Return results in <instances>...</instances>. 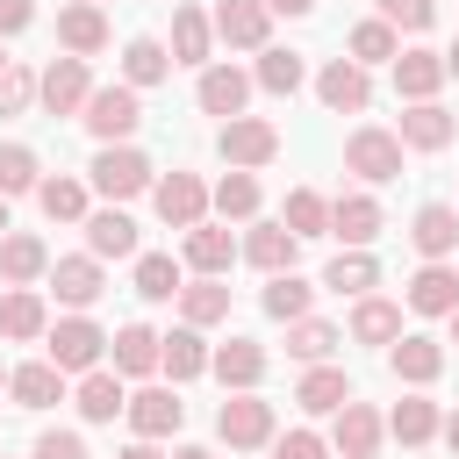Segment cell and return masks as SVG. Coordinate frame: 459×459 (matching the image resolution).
<instances>
[{
    "instance_id": "1",
    "label": "cell",
    "mask_w": 459,
    "mask_h": 459,
    "mask_svg": "<svg viewBox=\"0 0 459 459\" xmlns=\"http://www.w3.org/2000/svg\"><path fill=\"white\" fill-rule=\"evenodd\" d=\"M43 359L72 380V373H93L100 359H108V330L86 316V308H72V316H57L50 330H43Z\"/></svg>"
},
{
    "instance_id": "2",
    "label": "cell",
    "mask_w": 459,
    "mask_h": 459,
    "mask_svg": "<svg viewBox=\"0 0 459 459\" xmlns=\"http://www.w3.org/2000/svg\"><path fill=\"white\" fill-rule=\"evenodd\" d=\"M151 179H158V165H151L136 143H100L93 165H86V186H93L100 201H136V194H151Z\"/></svg>"
},
{
    "instance_id": "3",
    "label": "cell",
    "mask_w": 459,
    "mask_h": 459,
    "mask_svg": "<svg viewBox=\"0 0 459 459\" xmlns=\"http://www.w3.org/2000/svg\"><path fill=\"white\" fill-rule=\"evenodd\" d=\"M273 430H280V416H273V402H265L258 387L222 394V409H215V437H222L230 452H265V445H273Z\"/></svg>"
},
{
    "instance_id": "4",
    "label": "cell",
    "mask_w": 459,
    "mask_h": 459,
    "mask_svg": "<svg viewBox=\"0 0 459 459\" xmlns=\"http://www.w3.org/2000/svg\"><path fill=\"white\" fill-rule=\"evenodd\" d=\"M79 122H86V136L93 143H129L136 136V122H143V93L136 86H93L86 93V108H79Z\"/></svg>"
},
{
    "instance_id": "5",
    "label": "cell",
    "mask_w": 459,
    "mask_h": 459,
    "mask_svg": "<svg viewBox=\"0 0 459 459\" xmlns=\"http://www.w3.org/2000/svg\"><path fill=\"white\" fill-rule=\"evenodd\" d=\"M344 172H359L366 186L402 179V136H394V129H380V122H359V129L344 136Z\"/></svg>"
},
{
    "instance_id": "6",
    "label": "cell",
    "mask_w": 459,
    "mask_h": 459,
    "mask_svg": "<svg viewBox=\"0 0 459 459\" xmlns=\"http://www.w3.org/2000/svg\"><path fill=\"white\" fill-rule=\"evenodd\" d=\"M215 151H222V165L258 172V165H273V158H280V129H273L265 115H230V122L215 129Z\"/></svg>"
},
{
    "instance_id": "7",
    "label": "cell",
    "mask_w": 459,
    "mask_h": 459,
    "mask_svg": "<svg viewBox=\"0 0 459 459\" xmlns=\"http://www.w3.org/2000/svg\"><path fill=\"white\" fill-rule=\"evenodd\" d=\"M86 93H93V72H86V57H50L43 72H36V100H43V115H79L86 108Z\"/></svg>"
},
{
    "instance_id": "8",
    "label": "cell",
    "mask_w": 459,
    "mask_h": 459,
    "mask_svg": "<svg viewBox=\"0 0 459 459\" xmlns=\"http://www.w3.org/2000/svg\"><path fill=\"white\" fill-rule=\"evenodd\" d=\"M151 208H158L165 230L208 222V186H201V172H165V179H151Z\"/></svg>"
},
{
    "instance_id": "9",
    "label": "cell",
    "mask_w": 459,
    "mask_h": 459,
    "mask_svg": "<svg viewBox=\"0 0 459 459\" xmlns=\"http://www.w3.org/2000/svg\"><path fill=\"white\" fill-rule=\"evenodd\" d=\"M380 437H387V416H380L373 402H359V394L330 416V452H337V459H373Z\"/></svg>"
},
{
    "instance_id": "10",
    "label": "cell",
    "mask_w": 459,
    "mask_h": 459,
    "mask_svg": "<svg viewBox=\"0 0 459 459\" xmlns=\"http://www.w3.org/2000/svg\"><path fill=\"white\" fill-rule=\"evenodd\" d=\"M316 100H323L330 115H366V108H373V72L351 65V57H330V65L316 72Z\"/></svg>"
},
{
    "instance_id": "11",
    "label": "cell",
    "mask_w": 459,
    "mask_h": 459,
    "mask_svg": "<svg viewBox=\"0 0 459 459\" xmlns=\"http://www.w3.org/2000/svg\"><path fill=\"white\" fill-rule=\"evenodd\" d=\"M50 294L65 301V308H93L100 294H108V265L93 258V251H72V258H50Z\"/></svg>"
},
{
    "instance_id": "12",
    "label": "cell",
    "mask_w": 459,
    "mask_h": 459,
    "mask_svg": "<svg viewBox=\"0 0 459 459\" xmlns=\"http://www.w3.org/2000/svg\"><path fill=\"white\" fill-rule=\"evenodd\" d=\"M265 344L258 337H230V344H208V373L222 380V394H244V387H258L265 380Z\"/></svg>"
},
{
    "instance_id": "13",
    "label": "cell",
    "mask_w": 459,
    "mask_h": 459,
    "mask_svg": "<svg viewBox=\"0 0 459 459\" xmlns=\"http://www.w3.org/2000/svg\"><path fill=\"white\" fill-rule=\"evenodd\" d=\"M122 416H129V430L136 437H172L179 423H186V402H179V387H136L129 402H122Z\"/></svg>"
},
{
    "instance_id": "14",
    "label": "cell",
    "mask_w": 459,
    "mask_h": 459,
    "mask_svg": "<svg viewBox=\"0 0 459 459\" xmlns=\"http://www.w3.org/2000/svg\"><path fill=\"white\" fill-rule=\"evenodd\" d=\"M402 308H416V316H452V308H459V265L423 258V265L409 273V287H402Z\"/></svg>"
},
{
    "instance_id": "15",
    "label": "cell",
    "mask_w": 459,
    "mask_h": 459,
    "mask_svg": "<svg viewBox=\"0 0 459 459\" xmlns=\"http://www.w3.org/2000/svg\"><path fill=\"white\" fill-rule=\"evenodd\" d=\"M215 36L230 43V50H265L273 43V7L265 0H215Z\"/></svg>"
},
{
    "instance_id": "16",
    "label": "cell",
    "mask_w": 459,
    "mask_h": 459,
    "mask_svg": "<svg viewBox=\"0 0 459 459\" xmlns=\"http://www.w3.org/2000/svg\"><path fill=\"white\" fill-rule=\"evenodd\" d=\"M380 222H387V215H380V201H373L366 186H351V194L330 201V237H337L344 251H366V244L380 237Z\"/></svg>"
},
{
    "instance_id": "17",
    "label": "cell",
    "mask_w": 459,
    "mask_h": 459,
    "mask_svg": "<svg viewBox=\"0 0 459 459\" xmlns=\"http://www.w3.org/2000/svg\"><path fill=\"white\" fill-rule=\"evenodd\" d=\"M237 258H251V265L273 280V273H294V258H301V237H294L287 222H258V215H251V230H244V244H237Z\"/></svg>"
},
{
    "instance_id": "18",
    "label": "cell",
    "mask_w": 459,
    "mask_h": 459,
    "mask_svg": "<svg viewBox=\"0 0 459 459\" xmlns=\"http://www.w3.org/2000/svg\"><path fill=\"white\" fill-rule=\"evenodd\" d=\"M387 373H394L402 387H430V380L445 373V344L423 337V330H402V337L387 344Z\"/></svg>"
},
{
    "instance_id": "19",
    "label": "cell",
    "mask_w": 459,
    "mask_h": 459,
    "mask_svg": "<svg viewBox=\"0 0 459 459\" xmlns=\"http://www.w3.org/2000/svg\"><path fill=\"white\" fill-rule=\"evenodd\" d=\"M165 50H172V65H194V72L215 65V22H208V7L179 0V7H172V43H165Z\"/></svg>"
},
{
    "instance_id": "20",
    "label": "cell",
    "mask_w": 459,
    "mask_h": 459,
    "mask_svg": "<svg viewBox=\"0 0 459 459\" xmlns=\"http://www.w3.org/2000/svg\"><path fill=\"white\" fill-rule=\"evenodd\" d=\"M43 330H50L43 287H7V294H0V337H7V344H43Z\"/></svg>"
},
{
    "instance_id": "21",
    "label": "cell",
    "mask_w": 459,
    "mask_h": 459,
    "mask_svg": "<svg viewBox=\"0 0 459 459\" xmlns=\"http://www.w3.org/2000/svg\"><path fill=\"white\" fill-rule=\"evenodd\" d=\"M194 100H201V115H244V100H251V72H237V65H201V79H194Z\"/></svg>"
},
{
    "instance_id": "22",
    "label": "cell",
    "mask_w": 459,
    "mask_h": 459,
    "mask_svg": "<svg viewBox=\"0 0 459 459\" xmlns=\"http://www.w3.org/2000/svg\"><path fill=\"white\" fill-rule=\"evenodd\" d=\"M394 136H402V151H445V143L459 136V115H452V108H437V100H409Z\"/></svg>"
},
{
    "instance_id": "23",
    "label": "cell",
    "mask_w": 459,
    "mask_h": 459,
    "mask_svg": "<svg viewBox=\"0 0 459 459\" xmlns=\"http://www.w3.org/2000/svg\"><path fill=\"white\" fill-rule=\"evenodd\" d=\"M86 251L108 265V258H136V222L122 215V201H108V208H86Z\"/></svg>"
},
{
    "instance_id": "24",
    "label": "cell",
    "mask_w": 459,
    "mask_h": 459,
    "mask_svg": "<svg viewBox=\"0 0 459 459\" xmlns=\"http://www.w3.org/2000/svg\"><path fill=\"white\" fill-rule=\"evenodd\" d=\"M179 258H186L201 280H222V273L237 265V237H230L222 222H194V230L179 237Z\"/></svg>"
},
{
    "instance_id": "25",
    "label": "cell",
    "mask_w": 459,
    "mask_h": 459,
    "mask_svg": "<svg viewBox=\"0 0 459 459\" xmlns=\"http://www.w3.org/2000/svg\"><path fill=\"white\" fill-rule=\"evenodd\" d=\"M158 373H165L172 387H186V380H201V373H208V337H201L194 323H179V330H165V337H158Z\"/></svg>"
},
{
    "instance_id": "26",
    "label": "cell",
    "mask_w": 459,
    "mask_h": 459,
    "mask_svg": "<svg viewBox=\"0 0 459 459\" xmlns=\"http://www.w3.org/2000/svg\"><path fill=\"white\" fill-rule=\"evenodd\" d=\"M50 273V244L36 230H7L0 237V287H36Z\"/></svg>"
},
{
    "instance_id": "27",
    "label": "cell",
    "mask_w": 459,
    "mask_h": 459,
    "mask_svg": "<svg viewBox=\"0 0 459 459\" xmlns=\"http://www.w3.org/2000/svg\"><path fill=\"white\" fill-rule=\"evenodd\" d=\"M409 244H416L423 258H452V251H459V208H452V201H423V208L409 215Z\"/></svg>"
},
{
    "instance_id": "28",
    "label": "cell",
    "mask_w": 459,
    "mask_h": 459,
    "mask_svg": "<svg viewBox=\"0 0 459 459\" xmlns=\"http://www.w3.org/2000/svg\"><path fill=\"white\" fill-rule=\"evenodd\" d=\"M344 330H351V344H380V351H387V344L402 337V301H387V294H359Z\"/></svg>"
},
{
    "instance_id": "29",
    "label": "cell",
    "mask_w": 459,
    "mask_h": 459,
    "mask_svg": "<svg viewBox=\"0 0 459 459\" xmlns=\"http://www.w3.org/2000/svg\"><path fill=\"white\" fill-rule=\"evenodd\" d=\"M108 366H115L122 380L158 373V330H151V323H122V330L108 337Z\"/></svg>"
},
{
    "instance_id": "30",
    "label": "cell",
    "mask_w": 459,
    "mask_h": 459,
    "mask_svg": "<svg viewBox=\"0 0 459 459\" xmlns=\"http://www.w3.org/2000/svg\"><path fill=\"white\" fill-rule=\"evenodd\" d=\"M72 402H79V416H86V423H115V416H122V402H129V387H122V373H115V366H93V373H79Z\"/></svg>"
},
{
    "instance_id": "31",
    "label": "cell",
    "mask_w": 459,
    "mask_h": 459,
    "mask_svg": "<svg viewBox=\"0 0 459 459\" xmlns=\"http://www.w3.org/2000/svg\"><path fill=\"white\" fill-rule=\"evenodd\" d=\"M57 43H65L72 57H93V50H108V14H100L93 0H72V7H57Z\"/></svg>"
},
{
    "instance_id": "32",
    "label": "cell",
    "mask_w": 459,
    "mask_h": 459,
    "mask_svg": "<svg viewBox=\"0 0 459 459\" xmlns=\"http://www.w3.org/2000/svg\"><path fill=\"white\" fill-rule=\"evenodd\" d=\"M172 301H179V323H194V330L230 323V287H222V280H201V273H194V280H179Z\"/></svg>"
},
{
    "instance_id": "33",
    "label": "cell",
    "mask_w": 459,
    "mask_h": 459,
    "mask_svg": "<svg viewBox=\"0 0 459 459\" xmlns=\"http://www.w3.org/2000/svg\"><path fill=\"white\" fill-rule=\"evenodd\" d=\"M7 394H14V409H50V402H65V373L50 359L7 366Z\"/></svg>"
},
{
    "instance_id": "34",
    "label": "cell",
    "mask_w": 459,
    "mask_h": 459,
    "mask_svg": "<svg viewBox=\"0 0 459 459\" xmlns=\"http://www.w3.org/2000/svg\"><path fill=\"white\" fill-rule=\"evenodd\" d=\"M294 402H301V416H337L344 402H351V380H344V366H308L301 373V387H294Z\"/></svg>"
},
{
    "instance_id": "35",
    "label": "cell",
    "mask_w": 459,
    "mask_h": 459,
    "mask_svg": "<svg viewBox=\"0 0 459 459\" xmlns=\"http://www.w3.org/2000/svg\"><path fill=\"white\" fill-rule=\"evenodd\" d=\"M437 423H445V416H437V402H430L423 387H416V394H402V402L387 409V437H394V445H409V452H416V445H430V437H437Z\"/></svg>"
},
{
    "instance_id": "36",
    "label": "cell",
    "mask_w": 459,
    "mask_h": 459,
    "mask_svg": "<svg viewBox=\"0 0 459 459\" xmlns=\"http://www.w3.org/2000/svg\"><path fill=\"white\" fill-rule=\"evenodd\" d=\"M301 79H308V65H301V50H287V43H265L258 50V65H251V86L258 93H301Z\"/></svg>"
},
{
    "instance_id": "37",
    "label": "cell",
    "mask_w": 459,
    "mask_h": 459,
    "mask_svg": "<svg viewBox=\"0 0 459 459\" xmlns=\"http://www.w3.org/2000/svg\"><path fill=\"white\" fill-rule=\"evenodd\" d=\"M445 86V50H402L394 57V93L402 100H437Z\"/></svg>"
},
{
    "instance_id": "38",
    "label": "cell",
    "mask_w": 459,
    "mask_h": 459,
    "mask_svg": "<svg viewBox=\"0 0 459 459\" xmlns=\"http://www.w3.org/2000/svg\"><path fill=\"white\" fill-rule=\"evenodd\" d=\"M158 79H172V50L158 43V36H129L122 43V86H158Z\"/></svg>"
},
{
    "instance_id": "39",
    "label": "cell",
    "mask_w": 459,
    "mask_h": 459,
    "mask_svg": "<svg viewBox=\"0 0 459 459\" xmlns=\"http://www.w3.org/2000/svg\"><path fill=\"white\" fill-rule=\"evenodd\" d=\"M36 208H43L50 222H86V208H93V186H86V179H72V172H57V179H36Z\"/></svg>"
},
{
    "instance_id": "40",
    "label": "cell",
    "mask_w": 459,
    "mask_h": 459,
    "mask_svg": "<svg viewBox=\"0 0 459 459\" xmlns=\"http://www.w3.org/2000/svg\"><path fill=\"white\" fill-rule=\"evenodd\" d=\"M344 50H351V65H366V72H373V65H394V57H402V29H387L380 14H366V22L344 36Z\"/></svg>"
},
{
    "instance_id": "41",
    "label": "cell",
    "mask_w": 459,
    "mask_h": 459,
    "mask_svg": "<svg viewBox=\"0 0 459 459\" xmlns=\"http://www.w3.org/2000/svg\"><path fill=\"white\" fill-rule=\"evenodd\" d=\"M258 201H265V194H258V179H251V172H237V165L208 186V208H215L222 222H251V215H258Z\"/></svg>"
},
{
    "instance_id": "42",
    "label": "cell",
    "mask_w": 459,
    "mask_h": 459,
    "mask_svg": "<svg viewBox=\"0 0 459 459\" xmlns=\"http://www.w3.org/2000/svg\"><path fill=\"white\" fill-rule=\"evenodd\" d=\"M323 287L359 301V294H373V287H380V258H373V251H337V258L323 265Z\"/></svg>"
},
{
    "instance_id": "43",
    "label": "cell",
    "mask_w": 459,
    "mask_h": 459,
    "mask_svg": "<svg viewBox=\"0 0 459 459\" xmlns=\"http://www.w3.org/2000/svg\"><path fill=\"white\" fill-rule=\"evenodd\" d=\"M337 344H344V330L323 323V316H294V323H287V359H301V366H323Z\"/></svg>"
},
{
    "instance_id": "44",
    "label": "cell",
    "mask_w": 459,
    "mask_h": 459,
    "mask_svg": "<svg viewBox=\"0 0 459 459\" xmlns=\"http://www.w3.org/2000/svg\"><path fill=\"white\" fill-rule=\"evenodd\" d=\"M308 301H316V280H301V273H273V280H265V294H258V308H265L273 323L308 316Z\"/></svg>"
},
{
    "instance_id": "45",
    "label": "cell",
    "mask_w": 459,
    "mask_h": 459,
    "mask_svg": "<svg viewBox=\"0 0 459 459\" xmlns=\"http://www.w3.org/2000/svg\"><path fill=\"white\" fill-rule=\"evenodd\" d=\"M280 222H287L294 237H330V201H323L316 186H294L287 208H280Z\"/></svg>"
},
{
    "instance_id": "46",
    "label": "cell",
    "mask_w": 459,
    "mask_h": 459,
    "mask_svg": "<svg viewBox=\"0 0 459 459\" xmlns=\"http://www.w3.org/2000/svg\"><path fill=\"white\" fill-rule=\"evenodd\" d=\"M179 258H165V251H136V294L143 301H172L179 294Z\"/></svg>"
},
{
    "instance_id": "47",
    "label": "cell",
    "mask_w": 459,
    "mask_h": 459,
    "mask_svg": "<svg viewBox=\"0 0 459 459\" xmlns=\"http://www.w3.org/2000/svg\"><path fill=\"white\" fill-rule=\"evenodd\" d=\"M36 179H43V158L29 151V143H0V194L14 201V194H36Z\"/></svg>"
},
{
    "instance_id": "48",
    "label": "cell",
    "mask_w": 459,
    "mask_h": 459,
    "mask_svg": "<svg viewBox=\"0 0 459 459\" xmlns=\"http://www.w3.org/2000/svg\"><path fill=\"white\" fill-rule=\"evenodd\" d=\"M29 100H36V72L29 65H7L0 72V122L7 115H29Z\"/></svg>"
},
{
    "instance_id": "49",
    "label": "cell",
    "mask_w": 459,
    "mask_h": 459,
    "mask_svg": "<svg viewBox=\"0 0 459 459\" xmlns=\"http://www.w3.org/2000/svg\"><path fill=\"white\" fill-rule=\"evenodd\" d=\"M373 7H380V22H387V29H409V36H423V29L437 22V7H430V0H373Z\"/></svg>"
},
{
    "instance_id": "50",
    "label": "cell",
    "mask_w": 459,
    "mask_h": 459,
    "mask_svg": "<svg viewBox=\"0 0 459 459\" xmlns=\"http://www.w3.org/2000/svg\"><path fill=\"white\" fill-rule=\"evenodd\" d=\"M273 459H330V437H323V430H308V423H301V430H287V437L273 430Z\"/></svg>"
},
{
    "instance_id": "51",
    "label": "cell",
    "mask_w": 459,
    "mask_h": 459,
    "mask_svg": "<svg viewBox=\"0 0 459 459\" xmlns=\"http://www.w3.org/2000/svg\"><path fill=\"white\" fill-rule=\"evenodd\" d=\"M29 459H86V437H79V430H43Z\"/></svg>"
},
{
    "instance_id": "52",
    "label": "cell",
    "mask_w": 459,
    "mask_h": 459,
    "mask_svg": "<svg viewBox=\"0 0 459 459\" xmlns=\"http://www.w3.org/2000/svg\"><path fill=\"white\" fill-rule=\"evenodd\" d=\"M29 22H36V0H0V43H7V36H22Z\"/></svg>"
},
{
    "instance_id": "53",
    "label": "cell",
    "mask_w": 459,
    "mask_h": 459,
    "mask_svg": "<svg viewBox=\"0 0 459 459\" xmlns=\"http://www.w3.org/2000/svg\"><path fill=\"white\" fill-rule=\"evenodd\" d=\"M273 14H287V22H301V14H316V0H265Z\"/></svg>"
},
{
    "instance_id": "54",
    "label": "cell",
    "mask_w": 459,
    "mask_h": 459,
    "mask_svg": "<svg viewBox=\"0 0 459 459\" xmlns=\"http://www.w3.org/2000/svg\"><path fill=\"white\" fill-rule=\"evenodd\" d=\"M115 459H165V452H158V445H151V437H136V445H122V452H115Z\"/></svg>"
},
{
    "instance_id": "55",
    "label": "cell",
    "mask_w": 459,
    "mask_h": 459,
    "mask_svg": "<svg viewBox=\"0 0 459 459\" xmlns=\"http://www.w3.org/2000/svg\"><path fill=\"white\" fill-rule=\"evenodd\" d=\"M437 437H445V445H452V452H459V409H452V416H445V423H437Z\"/></svg>"
},
{
    "instance_id": "56",
    "label": "cell",
    "mask_w": 459,
    "mask_h": 459,
    "mask_svg": "<svg viewBox=\"0 0 459 459\" xmlns=\"http://www.w3.org/2000/svg\"><path fill=\"white\" fill-rule=\"evenodd\" d=\"M165 459H215V452H208V445H172Z\"/></svg>"
},
{
    "instance_id": "57",
    "label": "cell",
    "mask_w": 459,
    "mask_h": 459,
    "mask_svg": "<svg viewBox=\"0 0 459 459\" xmlns=\"http://www.w3.org/2000/svg\"><path fill=\"white\" fill-rule=\"evenodd\" d=\"M445 79H459V43H452V50H445Z\"/></svg>"
},
{
    "instance_id": "58",
    "label": "cell",
    "mask_w": 459,
    "mask_h": 459,
    "mask_svg": "<svg viewBox=\"0 0 459 459\" xmlns=\"http://www.w3.org/2000/svg\"><path fill=\"white\" fill-rule=\"evenodd\" d=\"M7 230H14V215H7V194H0V237H7Z\"/></svg>"
},
{
    "instance_id": "59",
    "label": "cell",
    "mask_w": 459,
    "mask_h": 459,
    "mask_svg": "<svg viewBox=\"0 0 459 459\" xmlns=\"http://www.w3.org/2000/svg\"><path fill=\"white\" fill-rule=\"evenodd\" d=\"M445 323H452V344H459V308H452V316H445Z\"/></svg>"
},
{
    "instance_id": "60",
    "label": "cell",
    "mask_w": 459,
    "mask_h": 459,
    "mask_svg": "<svg viewBox=\"0 0 459 459\" xmlns=\"http://www.w3.org/2000/svg\"><path fill=\"white\" fill-rule=\"evenodd\" d=\"M7 65H14V57H7V43H0V72H7Z\"/></svg>"
},
{
    "instance_id": "61",
    "label": "cell",
    "mask_w": 459,
    "mask_h": 459,
    "mask_svg": "<svg viewBox=\"0 0 459 459\" xmlns=\"http://www.w3.org/2000/svg\"><path fill=\"white\" fill-rule=\"evenodd\" d=\"M0 394H7V366H0Z\"/></svg>"
},
{
    "instance_id": "62",
    "label": "cell",
    "mask_w": 459,
    "mask_h": 459,
    "mask_svg": "<svg viewBox=\"0 0 459 459\" xmlns=\"http://www.w3.org/2000/svg\"><path fill=\"white\" fill-rule=\"evenodd\" d=\"M93 7H100V0H93Z\"/></svg>"
}]
</instances>
